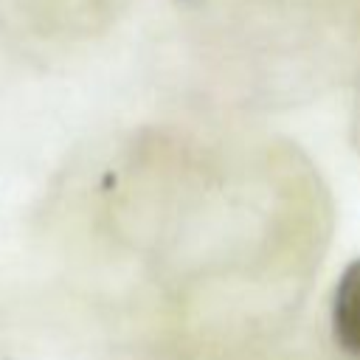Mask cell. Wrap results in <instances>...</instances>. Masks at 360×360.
Listing matches in <instances>:
<instances>
[{
	"label": "cell",
	"mask_w": 360,
	"mask_h": 360,
	"mask_svg": "<svg viewBox=\"0 0 360 360\" xmlns=\"http://www.w3.org/2000/svg\"><path fill=\"white\" fill-rule=\"evenodd\" d=\"M332 329L338 346L360 360V259L352 262L338 287L332 301Z\"/></svg>",
	"instance_id": "cell-1"
}]
</instances>
